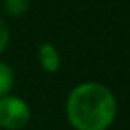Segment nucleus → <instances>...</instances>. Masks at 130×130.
Instances as JSON below:
<instances>
[{
    "label": "nucleus",
    "instance_id": "f03ea898",
    "mask_svg": "<svg viewBox=\"0 0 130 130\" xmlns=\"http://www.w3.org/2000/svg\"><path fill=\"white\" fill-rule=\"evenodd\" d=\"M31 120V107L23 97L8 94L0 99V130H23Z\"/></svg>",
    "mask_w": 130,
    "mask_h": 130
},
{
    "label": "nucleus",
    "instance_id": "423d86ee",
    "mask_svg": "<svg viewBox=\"0 0 130 130\" xmlns=\"http://www.w3.org/2000/svg\"><path fill=\"white\" fill-rule=\"evenodd\" d=\"M10 40H12V31H10L7 22L0 17V56L8 50L10 46Z\"/></svg>",
    "mask_w": 130,
    "mask_h": 130
},
{
    "label": "nucleus",
    "instance_id": "7ed1b4c3",
    "mask_svg": "<svg viewBox=\"0 0 130 130\" xmlns=\"http://www.w3.org/2000/svg\"><path fill=\"white\" fill-rule=\"evenodd\" d=\"M36 59L40 68L48 74H56L63 66L61 53L51 41H43L36 48Z\"/></svg>",
    "mask_w": 130,
    "mask_h": 130
},
{
    "label": "nucleus",
    "instance_id": "39448f33",
    "mask_svg": "<svg viewBox=\"0 0 130 130\" xmlns=\"http://www.w3.org/2000/svg\"><path fill=\"white\" fill-rule=\"evenodd\" d=\"M30 3L31 0H0L5 15H8L10 18H20L30 10Z\"/></svg>",
    "mask_w": 130,
    "mask_h": 130
},
{
    "label": "nucleus",
    "instance_id": "f257e3e1",
    "mask_svg": "<svg viewBox=\"0 0 130 130\" xmlns=\"http://www.w3.org/2000/svg\"><path fill=\"white\" fill-rule=\"evenodd\" d=\"M64 114L73 130H109L117 120L114 91L97 81H83L66 95Z\"/></svg>",
    "mask_w": 130,
    "mask_h": 130
},
{
    "label": "nucleus",
    "instance_id": "20e7f679",
    "mask_svg": "<svg viewBox=\"0 0 130 130\" xmlns=\"http://www.w3.org/2000/svg\"><path fill=\"white\" fill-rule=\"evenodd\" d=\"M15 87V71L8 63L0 59V99L12 94Z\"/></svg>",
    "mask_w": 130,
    "mask_h": 130
}]
</instances>
